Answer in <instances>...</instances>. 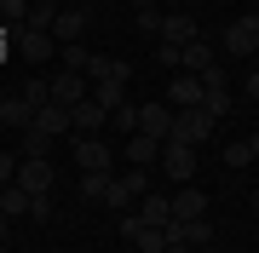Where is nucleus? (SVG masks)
<instances>
[{"instance_id":"nucleus-1","label":"nucleus","mask_w":259,"mask_h":253,"mask_svg":"<svg viewBox=\"0 0 259 253\" xmlns=\"http://www.w3.org/2000/svg\"><path fill=\"white\" fill-rule=\"evenodd\" d=\"M253 52H259V12H242L236 23H225L219 58H253Z\"/></svg>"},{"instance_id":"nucleus-2","label":"nucleus","mask_w":259,"mask_h":253,"mask_svg":"<svg viewBox=\"0 0 259 253\" xmlns=\"http://www.w3.org/2000/svg\"><path fill=\"white\" fill-rule=\"evenodd\" d=\"M213 127H219V121H213L202 104H196V110H173V132H167V138H173V144H190V150H202V144L213 138Z\"/></svg>"},{"instance_id":"nucleus-3","label":"nucleus","mask_w":259,"mask_h":253,"mask_svg":"<svg viewBox=\"0 0 259 253\" xmlns=\"http://www.w3.org/2000/svg\"><path fill=\"white\" fill-rule=\"evenodd\" d=\"M144 190H150V173H144V167L115 173V178H110V190H104V207H115V213H133V201H139Z\"/></svg>"},{"instance_id":"nucleus-4","label":"nucleus","mask_w":259,"mask_h":253,"mask_svg":"<svg viewBox=\"0 0 259 253\" xmlns=\"http://www.w3.org/2000/svg\"><path fill=\"white\" fill-rule=\"evenodd\" d=\"M18 190H29V196H52V161L40 156H18V178H12Z\"/></svg>"},{"instance_id":"nucleus-5","label":"nucleus","mask_w":259,"mask_h":253,"mask_svg":"<svg viewBox=\"0 0 259 253\" xmlns=\"http://www.w3.org/2000/svg\"><path fill=\"white\" fill-rule=\"evenodd\" d=\"M156 167H161L167 178H179V184H190V178H196V150H190V144H173V138H167V144H161V156H156Z\"/></svg>"},{"instance_id":"nucleus-6","label":"nucleus","mask_w":259,"mask_h":253,"mask_svg":"<svg viewBox=\"0 0 259 253\" xmlns=\"http://www.w3.org/2000/svg\"><path fill=\"white\" fill-rule=\"evenodd\" d=\"M167 110H196L202 104V75H185V69H173V81H167Z\"/></svg>"},{"instance_id":"nucleus-7","label":"nucleus","mask_w":259,"mask_h":253,"mask_svg":"<svg viewBox=\"0 0 259 253\" xmlns=\"http://www.w3.org/2000/svg\"><path fill=\"white\" fill-rule=\"evenodd\" d=\"M213 64H219V40H207V35H196L190 46H185V58H179V69H185V75H207Z\"/></svg>"},{"instance_id":"nucleus-8","label":"nucleus","mask_w":259,"mask_h":253,"mask_svg":"<svg viewBox=\"0 0 259 253\" xmlns=\"http://www.w3.org/2000/svg\"><path fill=\"white\" fill-rule=\"evenodd\" d=\"M139 132L144 138H156V144H167V132H173V110L156 98V104H139Z\"/></svg>"},{"instance_id":"nucleus-9","label":"nucleus","mask_w":259,"mask_h":253,"mask_svg":"<svg viewBox=\"0 0 259 253\" xmlns=\"http://www.w3.org/2000/svg\"><path fill=\"white\" fill-rule=\"evenodd\" d=\"M81 35H87V12H81V6H58V12H52V40L69 46V40H81Z\"/></svg>"},{"instance_id":"nucleus-10","label":"nucleus","mask_w":259,"mask_h":253,"mask_svg":"<svg viewBox=\"0 0 259 253\" xmlns=\"http://www.w3.org/2000/svg\"><path fill=\"white\" fill-rule=\"evenodd\" d=\"M167 207H173V219H207V190L179 184L173 196H167Z\"/></svg>"},{"instance_id":"nucleus-11","label":"nucleus","mask_w":259,"mask_h":253,"mask_svg":"<svg viewBox=\"0 0 259 253\" xmlns=\"http://www.w3.org/2000/svg\"><path fill=\"white\" fill-rule=\"evenodd\" d=\"M47 92H52V104H64V110H69V104H81V98H87V75H75V69H58V75L47 81Z\"/></svg>"},{"instance_id":"nucleus-12","label":"nucleus","mask_w":259,"mask_h":253,"mask_svg":"<svg viewBox=\"0 0 259 253\" xmlns=\"http://www.w3.org/2000/svg\"><path fill=\"white\" fill-rule=\"evenodd\" d=\"M87 81H121V86H127V81H133V64H127V58L93 52V58H87Z\"/></svg>"},{"instance_id":"nucleus-13","label":"nucleus","mask_w":259,"mask_h":253,"mask_svg":"<svg viewBox=\"0 0 259 253\" xmlns=\"http://www.w3.org/2000/svg\"><path fill=\"white\" fill-rule=\"evenodd\" d=\"M121 236H127L139 253H161L167 247V230H156V225H139V219H121Z\"/></svg>"},{"instance_id":"nucleus-14","label":"nucleus","mask_w":259,"mask_h":253,"mask_svg":"<svg viewBox=\"0 0 259 253\" xmlns=\"http://www.w3.org/2000/svg\"><path fill=\"white\" fill-rule=\"evenodd\" d=\"M196 35H202V29H196L190 12H167V18H161V40H167V46H190Z\"/></svg>"},{"instance_id":"nucleus-15","label":"nucleus","mask_w":259,"mask_h":253,"mask_svg":"<svg viewBox=\"0 0 259 253\" xmlns=\"http://www.w3.org/2000/svg\"><path fill=\"white\" fill-rule=\"evenodd\" d=\"M133 219H139V225H173V207H167V196H156V190H144L139 196V207H133Z\"/></svg>"},{"instance_id":"nucleus-16","label":"nucleus","mask_w":259,"mask_h":253,"mask_svg":"<svg viewBox=\"0 0 259 253\" xmlns=\"http://www.w3.org/2000/svg\"><path fill=\"white\" fill-rule=\"evenodd\" d=\"M52 46H58V40L40 35V29H18V58H23V64H47Z\"/></svg>"},{"instance_id":"nucleus-17","label":"nucleus","mask_w":259,"mask_h":253,"mask_svg":"<svg viewBox=\"0 0 259 253\" xmlns=\"http://www.w3.org/2000/svg\"><path fill=\"white\" fill-rule=\"evenodd\" d=\"M75 161H81V173H110V144H104V138H81V144H75Z\"/></svg>"},{"instance_id":"nucleus-18","label":"nucleus","mask_w":259,"mask_h":253,"mask_svg":"<svg viewBox=\"0 0 259 253\" xmlns=\"http://www.w3.org/2000/svg\"><path fill=\"white\" fill-rule=\"evenodd\" d=\"M75 127L98 138V127H110V115H104V110H98L93 98H81V104H69V132H75Z\"/></svg>"},{"instance_id":"nucleus-19","label":"nucleus","mask_w":259,"mask_h":253,"mask_svg":"<svg viewBox=\"0 0 259 253\" xmlns=\"http://www.w3.org/2000/svg\"><path fill=\"white\" fill-rule=\"evenodd\" d=\"M29 127H35V132H47V138H58V132H69V110H64V104H40Z\"/></svg>"},{"instance_id":"nucleus-20","label":"nucleus","mask_w":259,"mask_h":253,"mask_svg":"<svg viewBox=\"0 0 259 253\" xmlns=\"http://www.w3.org/2000/svg\"><path fill=\"white\" fill-rule=\"evenodd\" d=\"M87 98H93L104 115H115L121 104H127V86H121V81H93V86H87Z\"/></svg>"},{"instance_id":"nucleus-21","label":"nucleus","mask_w":259,"mask_h":253,"mask_svg":"<svg viewBox=\"0 0 259 253\" xmlns=\"http://www.w3.org/2000/svg\"><path fill=\"white\" fill-rule=\"evenodd\" d=\"M156 156H161V144L156 138H144V132H127V161H133V167H156Z\"/></svg>"},{"instance_id":"nucleus-22","label":"nucleus","mask_w":259,"mask_h":253,"mask_svg":"<svg viewBox=\"0 0 259 253\" xmlns=\"http://www.w3.org/2000/svg\"><path fill=\"white\" fill-rule=\"evenodd\" d=\"M0 219H29V190H18V184L0 190Z\"/></svg>"},{"instance_id":"nucleus-23","label":"nucleus","mask_w":259,"mask_h":253,"mask_svg":"<svg viewBox=\"0 0 259 253\" xmlns=\"http://www.w3.org/2000/svg\"><path fill=\"white\" fill-rule=\"evenodd\" d=\"M0 121H6V127H29V121H35V110H29L23 98H0Z\"/></svg>"},{"instance_id":"nucleus-24","label":"nucleus","mask_w":259,"mask_h":253,"mask_svg":"<svg viewBox=\"0 0 259 253\" xmlns=\"http://www.w3.org/2000/svg\"><path fill=\"white\" fill-rule=\"evenodd\" d=\"M29 6H35V0H0V23H6V29H23Z\"/></svg>"},{"instance_id":"nucleus-25","label":"nucleus","mask_w":259,"mask_h":253,"mask_svg":"<svg viewBox=\"0 0 259 253\" xmlns=\"http://www.w3.org/2000/svg\"><path fill=\"white\" fill-rule=\"evenodd\" d=\"M225 167H253V150H248V138H231V144H225Z\"/></svg>"},{"instance_id":"nucleus-26","label":"nucleus","mask_w":259,"mask_h":253,"mask_svg":"<svg viewBox=\"0 0 259 253\" xmlns=\"http://www.w3.org/2000/svg\"><path fill=\"white\" fill-rule=\"evenodd\" d=\"M104 190H110V173H81V196L87 201H104Z\"/></svg>"},{"instance_id":"nucleus-27","label":"nucleus","mask_w":259,"mask_h":253,"mask_svg":"<svg viewBox=\"0 0 259 253\" xmlns=\"http://www.w3.org/2000/svg\"><path fill=\"white\" fill-rule=\"evenodd\" d=\"M87 58H93V52H87L81 40H69V46H64V69H75V75H87Z\"/></svg>"},{"instance_id":"nucleus-28","label":"nucleus","mask_w":259,"mask_h":253,"mask_svg":"<svg viewBox=\"0 0 259 253\" xmlns=\"http://www.w3.org/2000/svg\"><path fill=\"white\" fill-rule=\"evenodd\" d=\"M29 110H40V104H52V92H47V81H23V92H18Z\"/></svg>"},{"instance_id":"nucleus-29","label":"nucleus","mask_w":259,"mask_h":253,"mask_svg":"<svg viewBox=\"0 0 259 253\" xmlns=\"http://www.w3.org/2000/svg\"><path fill=\"white\" fill-rule=\"evenodd\" d=\"M161 18H167L161 6H144L139 12V35H161Z\"/></svg>"},{"instance_id":"nucleus-30","label":"nucleus","mask_w":259,"mask_h":253,"mask_svg":"<svg viewBox=\"0 0 259 253\" xmlns=\"http://www.w3.org/2000/svg\"><path fill=\"white\" fill-rule=\"evenodd\" d=\"M179 58H185V46H167V40L156 46V64H161V69H179Z\"/></svg>"},{"instance_id":"nucleus-31","label":"nucleus","mask_w":259,"mask_h":253,"mask_svg":"<svg viewBox=\"0 0 259 253\" xmlns=\"http://www.w3.org/2000/svg\"><path fill=\"white\" fill-rule=\"evenodd\" d=\"M12 178H18V156H6V150H0V190H6Z\"/></svg>"},{"instance_id":"nucleus-32","label":"nucleus","mask_w":259,"mask_h":253,"mask_svg":"<svg viewBox=\"0 0 259 253\" xmlns=\"http://www.w3.org/2000/svg\"><path fill=\"white\" fill-rule=\"evenodd\" d=\"M248 98L259 104V69H248Z\"/></svg>"},{"instance_id":"nucleus-33","label":"nucleus","mask_w":259,"mask_h":253,"mask_svg":"<svg viewBox=\"0 0 259 253\" xmlns=\"http://www.w3.org/2000/svg\"><path fill=\"white\" fill-rule=\"evenodd\" d=\"M35 6H47V12H58V6H64V0H35Z\"/></svg>"},{"instance_id":"nucleus-34","label":"nucleus","mask_w":259,"mask_h":253,"mask_svg":"<svg viewBox=\"0 0 259 253\" xmlns=\"http://www.w3.org/2000/svg\"><path fill=\"white\" fill-rule=\"evenodd\" d=\"M248 150H253V161H259V132H253V138H248Z\"/></svg>"},{"instance_id":"nucleus-35","label":"nucleus","mask_w":259,"mask_h":253,"mask_svg":"<svg viewBox=\"0 0 259 253\" xmlns=\"http://www.w3.org/2000/svg\"><path fill=\"white\" fill-rule=\"evenodd\" d=\"M144 6H156V0H133V12H144Z\"/></svg>"},{"instance_id":"nucleus-36","label":"nucleus","mask_w":259,"mask_h":253,"mask_svg":"<svg viewBox=\"0 0 259 253\" xmlns=\"http://www.w3.org/2000/svg\"><path fill=\"white\" fill-rule=\"evenodd\" d=\"M0 242H6V219H0Z\"/></svg>"},{"instance_id":"nucleus-37","label":"nucleus","mask_w":259,"mask_h":253,"mask_svg":"<svg viewBox=\"0 0 259 253\" xmlns=\"http://www.w3.org/2000/svg\"><path fill=\"white\" fill-rule=\"evenodd\" d=\"M253 213H259V190H253Z\"/></svg>"},{"instance_id":"nucleus-38","label":"nucleus","mask_w":259,"mask_h":253,"mask_svg":"<svg viewBox=\"0 0 259 253\" xmlns=\"http://www.w3.org/2000/svg\"><path fill=\"white\" fill-rule=\"evenodd\" d=\"M0 253H6V242H0Z\"/></svg>"},{"instance_id":"nucleus-39","label":"nucleus","mask_w":259,"mask_h":253,"mask_svg":"<svg viewBox=\"0 0 259 253\" xmlns=\"http://www.w3.org/2000/svg\"><path fill=\"white\" fill-rule=\"evenodd\" d=\"M121 253H127V247H121Z\"/></svg>"}]
</instances>
